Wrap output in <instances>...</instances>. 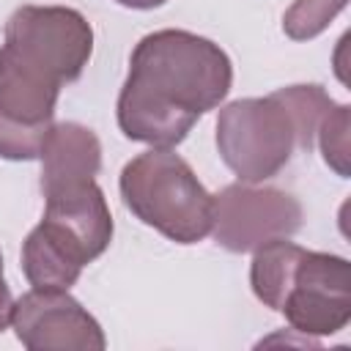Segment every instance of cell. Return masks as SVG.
<instances>
[{
	"mask_svg": "<svg viewBox=\"0 0 351 351\" xmlns=\"http://www.w3.org/2000/svg\"><path fill=\"white\" fill-rule=\"evenodd\" d=\"M230 82L233 66L219 44L173 27L148 33L129 58L118 126L134 143L173 148L228 96Z\"/></svg>",
	"mask_w": 351,
	"mask_h": 351,
	"instance_id": "6da1fadb",
	"label": "cell"
},
{
	"mask_svg": "<svg viewBox=\"0 0 351 351\" xmlns=\"http://www.w3.org/2000/svg\"><path fill=\"white\" fill-rule=\"evenodd\" d=\"M250 282L255 296L302 335H335L351 318V266L340 255L274 239L255 250Z\"/></svg>",
	"mask_w": 351,
	"mask_h": 351,
	"instance_id": "7a4b0ae2",
	"label": "cell"
},
{
	"mask_svg": "<svg viewBox=\"0 0 351 351\" xmlns=\"http://www.w3.org/2000/svg\"><path fill=\"white\" fill-rule=\"evenodd\" d=\"M121 197L143 225L176 244H197L211 233L214 195L170 148H151L126 162Z\"/></svg>",
	"mask_w": 351,
	"mask_h": 351,
	"instance_id": "3957f363",
	"label": "cell"
},
{
	"mask_svg": "<svg viewBox=\"0 0 351 351\" xmlns=\"http://www.w3.org/2000/svg\"><path fill=\"white\" fill-rule=\"evenodd\" d=\"M296 145L293 118L274 93L239 99L219 110L217 151L244 184H261L277 176L291 162Z\"/></svg>",
	"mask_w": 351,
	"mask_h": 351,
	"instance_id": "277c9868",
	"label": "cell"
},
{
	"mask_svg": "<svg viewBox=\"0 0 351 351\" xmlns=\"http://www.w3.org/2000/svg\"><path fill=\"white\" fill-rule=\"evenodd\" d=\"M63 82L0 44V156L38 159Z\"/></svg>",
	"mask_w": 351,
	"mask_h": 351,
	"instance_id": "5b68a950",
	"label": "cell"
},
{
	"mask_svg": "<svg viewBox=\"0 0 351 351\" xmlns=\"http://www.w3.org/2000/svg\"><path fill=\"white\" fill-rule=\"evenodd\" d=\"M3 47L66 85L90 60L93 27L77 8L22 5L5 22Z\"/></svg>",
	"mask_w": 351,
	"mask_h": 351,
	"instance_id": "8992f818",
	"label": "cell"
},
{
	"mask_svg": "<svg viewBox=\"0 0 351 351\" xmlns=\"http://www.w3.org/2000/svg\"><path fill=\"white\" fill-rule=\"evenodd\" d=\"M302 228V206L293 195L274 186L230 184L214 195L211 233L230 252H255L258 247L288 239Z\"/></svg>",
	"mask_w": 351,
	"mask_h": 351,
	"instance_id": "52a82bcc",
	"label": "cell"
},
{
	"mask_svg": "<svg viewBox=\"0 0 351 351\" xmlns=\"http://www.w3.org/2000/svg\"><path fill=\"white\" fill-rule=\"evenodd\" d=\"M11 326L27 351H101L99 321L69 293L33 288L14 302Z\"/></svg>",
	"mask_w": 351,
	"mask_h": 351,
	"instance_id": "ba28073f",
	"label": "cell"
},
{
	"mask_svg": "<svg viewBox=\"0 0 351 351\" xmlns=\"http://www.w3.org/2000/svg\"><path fill=\"white\" fill-rule=\"evenodd\" d=\"M44 219L52 230L69 239L80 255L90 263L112 241V217L104 200V192L96 181H82L74 186L44 192Z\"/></svg>",
	"mask_w": 351,
	"mask_h": 351,
	"instance_id": "9c48e42d",
	"label": "cell"
},
{
	"mask_svg": "<svg viewBox=\"0 0 351 351\" xmlns=\"http://www.w3.org/2000/svg\"><path fill=\"white\" fill-rule=\"evenodd\" d=\"M41 192L74 186L93 181L101 167V143L99 137L74 121L52 123L41 145Z\"/></svg>",
	"mask_w": 351,
	"mask_h": 351,
	"instance_id": "30bf717a",
	"label": "cell"
},
{
	"mask_svg": "<svg viewBox=\"0 0 351 351\" xmlns=\"http://www.w3.org/2000/svg\"><path fill=\"white\" fill-rule=\"evenodd\" d=\"M85 266L88 261L80 250L44 222H38L22 244V271L33 288L69 291Z\"/></svg>",
	"mask_w": 351,
	"mask_h": 351,
	"instance_id": "8fae6325",
	"label": "cell"
},
{
	"mask_svg": "<svg viewBox=\"0 0 351 351\" xmlns=\"http://www.w3.org/2000/svg\"><path fill=\"white\" fill-rule=\"evenodd\" d=\"M274 96L285 104V110L293 118L299 148L310 151L313 148V137L318 132V123L335 107V101L326 96V90L321 85H291V88L274 90Z\"/></svg>",
	"mask_w": 351,
	"mask_h": 351,
	"instance_id": "7c38bea8",
	"label": "cell"
},
{
	"mask_svg": "<svg viewBox=\"0 0 351 351\" xmlns=\"http://www.w3.org/2000/svg\"><path fill=\"white\" fill-rule=\"evenodd\" d=\"M346 5L348 0H293V5L282 16V30L293 41L315 38Z\"/></svg>",
	"mask_w": 351,
	"mask_h": 351,
	"instance_id": "4fadbf2b",
	"label": "cell"
},
{
	"mask_svg": "<svg viewBox=\"0 0 351 351\" xmlns=\"http://www.w3.org/2000/svg\"><path fill=\"white\" fill-rule=\"evenodd\" d=\"M318 140L324 162L343 178H348V104H335L318 123Z\"/></svg>",
	"mask_w": 351,
	"mask_h": 351,
	"instance_id": "5bb4252c",
	"label": "cell"
},
{
	"mask_svg": "<svg viewBox=\"0 0 351 351\" xmlns=\"http://www.w3.org/2000/svg\"><path fill=\"white\" fill-rule=\"evenodd\" d=\"M11 313H14V296L3 280V255H0V332L11 324Z\"/></svg>",
	"mask_w": 351,
	"mask_h": 351,
	"instance_id": "9a60e30c",
	"label": "cell"
},
{
	"mask_svg": "<svg viewBox=\"0 0 351 351\" xmlns=\"http://www.w3.org/2000/svg\"><path fill=\"white\" fill-rule=\"evenodd\" d=\"M115 3H121V5H126V8H140V11H145V8H159V5H165L167 0H115Z\"/></svg>",
	"mask_w": 351,
	"mask_h": 351,
	"instance_id": "2e32d148",
	"label": "cell"
}]
</instances>
